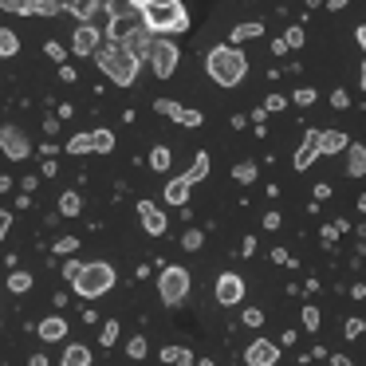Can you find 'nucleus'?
Instances as JSON below:
<instances>
[{
    "mask_svg": "<svg viewBox=\"0 0 366 366\" xmlns=\"http://www.w3.org/2000/svg\"><path fill=\"white\" fill-rule=\"evenodd\" d=\"M28 366H48V355H40V350H36V355L28 358Z\"/></svg>",
    "mask_w": 366,
    "mask_h": 366,
    "instance_id": "obj_53",
    "label": "nucleus"
},
{
    "mask_svg": "<svg viewBox=\"0 0 366 366\" xmlns=\"http://www.w3.org/2000/svg\"><path fill=\"white\" fill-rule=\"evenodd\" d=\"M292 103H295V107H311V103H315V91H311V87L292 91Z\"/></svg>",
    "mask_w": 366,
    "mask_h": 366,
    "instance_id": "obj_42",
    "label": "nucleus"
},
{
    "mask_svg": "<svg viewBox=\"0 0 366 366\" xmlns=\"http://www.w3.org/2000/svg\"><path fill=\"white\" fill-rule=\"evenodd\" d=\"M67 154H91V134H75L67 142Z\"/></svg>",
    "mask_w": 366,
    "mask_h": 366,
    "instance_id": "obj_35",
    "label": "nucleus"
},
{
    "mask_svg": "<svg viewBox=\"0 0 366 366\" xmlns=\"http://www.w3.org/2000/svg\"><path fill=\"white\" fill-rule=\"evenodd\" d=\"M189 189H193V185H185L182 177H174V182H166V185H162V201H166V205L185 209V201H189Z\"/></svg>",
    "mask_w": 366,
    "mask_h": 366,
    "instance_id": "obj_16",
    "label": "nucleus"
},
{
    "mask_svg": "<svg viewBox=\"0 0 366 366\" xmlns=\"http://www.w3.org/2000/svg\"><path fill=\"white\" fill-rule=\"evenodd\" d=\"M287 51H292V48H287L284 36H280V40H272V56H287Z\"/></svg>",
    "mask_w": 366,
    "mask_h": 366,
    "instance_id": "obj_48",
    "label": "nucleus"
},
{
    "mask_svg": "<svg viewBox=\"0 0 366 366\" xmlns=\"http://www.w3.org/2000/svg\"><path fill=\"white\" fill-rule=\"evenodd\" d=\"M158 295H162V303L166 307H182L185 300H189V272L185 268H162V276H158Z\"/></svg>",
    "mask_w": 366,
    "mask_h": 366,
    "instance_id": "obj_6",
    "label": "nucleus"
},
{
    "mask_svg": "<svg viewBox=\"0 0 366 366\" xmlns=\"http://www.w3.org/2000/svg\"><path fill=\"white\" fill-rule=\"evenodd\" d=\"M99 4H103V0H71V4H67V12H71L79 24H87V20L99 12Z\"/></svg>",
    "mask_w": 366,
    "mask_h": 366,
    "instance_id": "obj_23",
    "label": "nucleus"
},
{
    "mask_svg": "<svg viewBox=\"0 0 366 366\" xmlns=\"http://www.w3.org/2000/svg\"><path fill=\"white\" fill-rule=\"evenodd\" d=\"M355 44L366 51V24H358V28H355Z\"/></svg>",
    "mask_w": 366,
    "mask_h": 366,
    "instance_id": "obj_52",
    "label": "nucleus"
},
{
    "mask_svg": "<svg viewBox=\"0 0 366 366\" xmlns=\"http://www.w3.org/2000/svg\"><path fill=\"white\" fill-rule=\"evenodd\" d=\"M12 229V213H0V244H4V237H9Z\"/></svg>",
    "mask_w": 366,
    "mask_h": 366,
    "instance_id": "obj_46",
    "label": "nucleus"
},
{
    "mask_svg": "<svg viewBox=\"0 0 366 366\" xmlns=\"http://www.w3.org/2000/svg\"><path fill=\"white\" fill-rule=\"evenodd\" d=\"M327 9H331V12L335 9H347V0H327Z\"/></svg>",
    "mask_w": 366,
    "mask_h": 366,
    "instance_id": "obj_58",
    "label": "nucleus"
},
{
    "mask_svg": "<svg viewBox=\"0 0 366 366\" xmlns=\"http://www.w3.org/2000/svg\"><path fill=\"white\" fill-rule=\"evenodd\" d=\"M114 150V134L107 127H99V130H91V154H111Z\"/></svg>",
    "mask_w": 366,
    "mask_h": 366,
    "instance_id": "obj_24",
    "label": "nucleus"
},
{
    "mask_svg": "<svg viewBox=\"0 0 366 366\" xmlns=\"http://www.w3.org/2000/svg\"><path fill=\"white\" fill-rule=\"evenodd\" d=\"M28 287H32V276H28V272H12L9 276V292H28Z\"/></svg>",
    "mask_w": 366,
    "mask_h": 366,
    "instance_id": "obj_33",
    "label": "nucleus"
},
{
    "mask_svg": "<svg viewBox=\"0 0 366 366\" xmlns=\"http://www.w3.org/2000/svg\"><path fill=\"white\" fill-rule=\"evenodd\" d=\"M79 272H83V264L67 256V264H64V280H67V284H75V280H79Z\"/></svg>",
    "mask_w": 366,
    "mask_h": 366,
    "instance_id": "obj_43",
    "label": "nucleus"
},
{
    "mask_svg": "<svg viewBox=\"0 0 366 366\" xmlns=\"http://www.w3.org/2000/svg\"><path fill=\"white\" fill-rule=\"evenodd\" d=\"M83 213V197L75 189H67L64 197H59V217H79Z\"/></svg>",
    "mask_w": 366,
    "mask_h": 366,
    "instance_id": "obj_26",
    "label": "nucleus"
},
{
    "mask_svg": "<svg viewBox=\"0 0 366 366\" xmlns=\"http://www.w3.org/2000/svg\"><path fill=\"white\" fill-rule=\"evenodd\" d=\"M36 335H40L44 342H64V339H67V323H64L59 315H48V319H40Z\"/></svg>",
    "mask_w": 366,
    "mask_h": 366,
    "instance_id": "obj_15",
    "label": "nucleus"
},
{
    "mask_svg": "<svg viewBox=\"0 0 366 366\" xmlns=\"http://www.w3.org/2000/svg\"><path fill=\"white\" fill-rule=\"evenodd\" d=\"M134 4H142V9H146V4H150V0H134Z\"/></svg>",
    "mask_w": 366,
    "mask_h": 366,
    "instance_id": "obj_61",
    "label": "nucleus"
},
{
    "mask_svg": "<svg viewBox=\"0 0 366 366\" xmlns=\"http://www.w3.org/2000/svg\"><path fill=\"white\" fill-rule=\"evenodd\" d=\"M350 138L342 134V130H319V158L323 154H347Z\"/></svg>",
    "mask_w": 366,
    "mask_h": 366,
    "instance_id": "obj_14",
    "label": "nucleus"
},
{
    "mask_svg": "<svg viewBox=\"0 0 366 366\" xmlns=\"http://www.w3.org/2000/svg\"><path fill=\"white\" fill-rule=\"evenodd\" d=\"M162 362L166 366H197V358L185 347H162Z\"/></svg>",
    "mask_w": 366,
    "mask_h": 366,
    "instance_id": "obj_20",
    "label": "nucleus"
},
{
    "mask_svg": "<svg viewBox=\"0 0 366 366\" xmlns=\"http://www.w3.org/2000/svg\"><path fill=\"white\" fill-rule=\"evenodd\" d=\"M138 221H142V229L150 232V237H166V213H162V205L138 201Z\"/></svg>",
    "mask_w": 366,
    "mask_h": 366,
    "instance_id": "obj_12",
    "label": "nucleus"
},
{
    "mask_svg": "<svg viewBox=\"0 0 366 366\" xmlns=\"http://www.w3.org/2000/svg\"><path fill=\"white\" fill-rule=\"evenodd\" d=\"M256 174H260L256 162H237V166H232V182H240V185H252Z\"/></svg>",
    "mask_w": 366,
    "mask_h": 366,
    "instance_id": "obj_27",
    "label": "nucleus"
},
{
    "mask_svg": "<svg viewBox=\"0 0 366 366\" xmlns=\"http://www.w3.org/2000/svg\"><path fill=\"white\" fill-rule=\"evenodd\" d=\"M119 339H122V327H119V319H107V323L99 327V342H103V347H114Z\"/></svg>",
    "mask_w": 366,
    "mask_h": 366,
    "instance_id": "obj_28",
    "label": "nucleus"
},
{
    "mask_svg": "<svg viewBox=\"0 0 366 366\" xmlns=\"http://www.w3.org/2000/svg\"><path fill=\"white\" fill-rule=\"evenodd\" d=\"M362 331H366V323H362V319H358V315H350L347 323H342V335H347V339H358V335H362Z\"/></svg>",
    "mask_w": 366,
    "mask_h": 366,
    "instance_id": "obj_36",
    "label": "nucleus"
},
{
    "mask_svg": "<svg viewBox=\"0 0 366 366\" xmlns=\"http://www.w3.org/2000/svg\"><path fill=\"white\" fill-rule=\"evenodd\" d=\"M205 177H209V154H197V158H193V166L182 174V182L185 185H197V182H205Z\"/></svg>",
    "mask_w": 366,
    "mask_h": 366,
    "instance_id": "obj_22",
    "label": "nucleus"
},
{
    "mask_svg": "<svg viewBox=\"0 0 366 366\" xmlns=\"http://www.w3.org/2000/svg\"><path fill=\"white\" fill-rule=\"evenodd\" d=\"M331 366H355V362H350L347 355H331Z\"/></svg>",
    "mask_w": 366,
    "mask_h": 366,
    "instance_id": "obj_55",
    "label": "nucleus"
},
{
    "mask_svg": "<svg viewBox=\"0 0 366 366\" xmlns=\"http://www.w3.org/2000/svg\"><path fill=\"white\" fill-rule=\"evenodd\" d=\"M272 260H276V264H287V268H292V264H295L292 256L284 252V248H272Z\"/></svg>",
    "mask_w": 366,
    "mask_h": 366,
    "instance_id": "obj_47",
    "label": "nucleus"
},
{
    "mask_svg": "<svg viewBox=\"0 0 366 366\" xmlns=\"http://www.w3.org/2000/svg\"><path fill=\"white\" fill-rule=\"evenodd\" d=\"M327 197H331V182H319L315 185V201H327Z\"/></svg>",
    "mask_w": 366,
    "mask_h": 366,
    "instance_id": "obj_51",
    "label": "nucleus"
},
{
    "mask_svg": "<svg viewBox=\"0 0 366 366\" xmlns=\"http://www.w3.org/2000/svg\"><path fill=\"white\" fill-rule=\"evenodd\" d=\"M146 59H150V71L158 79H169L177 71V64H182V51H177V44L169 36H154L150 48H146Z\"/></svg>",
    "mask_w": 366,
    "mask_h": 366,
    "instance_id": "obj_5",
    "label": "nucleus"
},
{
    "mask_svg": "<svg viewBox=\"0 0 366 366\" xmlns=\"http://www.w3.org/2000/svg\"><path fill=\"white\" fill-rule=\"evenodd\" d=\"M315 158H319V130H307V134H303V146L295 150V158H292V166L303 174V169L315 166Z\"/></svg>",
    "mask_w": 366,
    "mask_h": 366,
    "instance_id": "obj_13",
    "label": "nucleus"
},
{
    "mask_svg": "<svg viewBox=\"0 0 366 366\" xmlns=\"http://www.w3.org/2000/svg\"><path fill=\"white\" fill-rule=\"evenodd\" d=\"M169 162H174V154H169V146H154L150 150V169H158V174H166Z\"/></svg>",
    "mask_w": 366,
    "mask_h": 366,
    "instance_id": "obj_30",
    "label": "nucleus"
},
{
    "mask_svg": "<svg viewBox=\"0 0 366 366\" xmlns=\"http://www.w3.org/2000/svg\"><path fill=\"white\" fill-rule=\"evenodd\" d=\"M127 355H130V358H146V339H142V335L127 339Z\"/></svg>",
    "mask_w": 366,
    "mask_h": 366,
    "instance_id": "obj_38",
    "label": "nucleus"
},
{
    "mask_svg": "<svg viewBox=\"0 0 366 366\" xmlns=\"http://www.w3.org/2000/svg\"><path fill=\"white\" fill-rule=\"evenodd\" d=\"M12 189V177H0V193H9Z\"/></svg>",
    "mask_w": 366,
    "mask_h": 366,
    "instance_id": "obj_59",
    "label": "nucleus"
},
{
    "mask_svg": "<svg viewBox=\"0 0 366 366\" xmlns=\"http://www.w3.org/2000/svg\"><path fill=\"white\" fill-rule=\"evenodd\" d=\"M319 323H323V319H319V307H315V303H307V307H303V331L315 335V331H319Z\"/></svg>",
    "mask_w": 366,
    "mask_h": 366,
    "instance_id": "obj_31",
    "label": "nucleus"
},
{
    "mask_svg": "<svg viewBox=\"0 0 366 366\" xmlns=\"http://www.w3.org/2000/svg\"><path fill=\"white\" fill-rule=\"evenodd\" d=\"M150 40H154V36L146 32V28H138V32H134V36H130V40H127V48L134 51L138 59H146V48H150Z\"/></svg>",
    "mask_w": 366,
    "mask_h": 366,
    "instance_id": "obj_29",
    "label": "nucleus"
},
{
    "mask_svg": "<svg viewBox=\"0 0 366 366\" xmlns=\"http://www.w3.org/2000/svg\"><path fill=\"white\" fill-rule=\"evenodd\" d=\"M20 56V36L12 28H0V59H12Z\"/></svg>",
    "mask_w": 366,
    "mask_h": 366,
    "instance_id": "obj_25",
    "label": "nucleus"
},
{
    "mask_svg": "<svg viewBox=\"0 0 366 366\" xmlns=\"http://www.w3.org/2000/svg\"><path fill=\"white\" fill-rule=\"evenodd\" d=\"M95 64H99V71H103L107 79L114 83V87H134V79H138V67H142V59H138L134 51L127 48V44H114V40H107L103 48L95 51Z\"/></svg>",
    "mask_w": 366,
    "mask_h": 366,
    "instance_id": "obj_2",
    "label": "nucleus"
},
{
    "mask_svg": "<svg viewBox=\"0 0 366 366\" xmlns=\"http://www.w3.org/2000/svg\"><path fill=\"white\" fill-rule=\"evenodd\" d=\"M154 111L158 114H166V119H174L177 127H185V130H193V127H201V111H193V107H182V103H174V99H158L154 103Z\"/></svg>",
    "mask_w": 366,
    "mask_h": 366,
    "instance_id": "obj_9",
    "label": "nucleus"
},
{
    "mask_svg": "<svg viewBox=\"0 0 366 366\" xmlns=\"http://www.w3.org/2000/svg\"><path fill=\"white\" fill-rule=\"evenodd\" d=\"M350 295H355V300H366V284H355V287H350Z\"/></svg>",
    "mask_w": 366,
    "mask_h": 366,
    "instance_id": "obj_56",
    "label": "nucleus"
},
{
    "mask_svg": "<svg viewBox=\"0 0 366 366\" xmlns=\"http://www.w3.org/2000/svg\"><path fill=\"white\" fill-rule=\"evenodd\" d=\"M114 268L107 260H91V264H83V272H79V280L71 284V292L75 295H83V300H99V295H107L114 287Z\"/></svg>",
    "mask_w": 366,
    "mask_h": 366,
    "instance_id": "obj_4",
    "label": "nucleus"
},
{
    "mask_svg": "<svg viewBox=\"0 0 366 366\" xmlns=\"http://www.w3.org/2000/svg\"><path fill=\"white\" fill-rule=\"evenodd\" d=\"M264 229H268V232H276V229H280V213H276V209H272V213L264 217Z\"/></svg>",
    "mask_w": 366,
    "mask_h": 366,
    "instance_id": "obj_49",
    "label": "nucleus"
},
{
    "mask_svg": "<svg viewBox=\"0 0 366 366\" xmlns=\"http://www.w3.org/2000/svg\"><path fill=\"white\" fill-rule=\"evenodd\" d=\"M331 107H335V111H347V107H350V95L335 87V91H331Z\"/></svg>",
    "mask_w": 366,
    "mask_h": 366,
    "instance_id": "obj_44",
    "label": "nucleus"
},
{
    "mask_svg": "<svg viewBox=\"0 0 366 366\" xmlns=\"http://www.w3.org/2000/svg\"><path fill=\"white\" fill-rule=\"evenodd\" d=\"M335 232H339L335 224H323V244H331V240H335Z\"/></svg>",
    "mask_w": 366,
    "mask_h": 366,
    "instance_id": "obj_54",
    "label": "nucleus"
},
{
    "mask_svg": "<svg viewBox=\"0 0 366 366\" xmlns=\"http://www.w3.org/2000/svg\"><path fill=\"white\" fill-rule=\"evenodd\" d=\"M358 209H362V213H366V193H362V197H358Z\"/></svg>",
    "mask_w": 366,
    "mask_h": 366,
    "instance_id": "obj_60",
    "label": "nucleus"
},
{
    "mask_svg": "<svg viewBox=\"0 0 366 366\" xmlns=\"http://www.w3.org/2000/svg\"><path fill=\"white\" fill-rule=\"evenodd\" d=\"M240 323H244V327H260L264 323V311L260 307H244V311H240Z\"/></svg>",
    "mask_w": 366,
    "mask_h": 366,
    "instance_id": "obj_37",
    "label": "nucleus"
},
{
    "mask_svg": "<svg viewBox=\"0 0 366 366\" xmlns=\"http://www.w3.org/2000/svg\"><path fill=\"white\" fill-rule=\"evenodd\" d=\"M201 244H205V232H201V229H189V232L182 237V248H185V252H197Z\"/></svg>",
    "mask_w": 366,
    "mask_h": 366,
    "instance_id": "obj_32",
    "label": "nucleus"
},
{
    "mask_svg": "<svg viewBox=\"0 0 366 366\" xmlns=\"http://www.w3.org/2000/svg\"><path fill=\"white\" fill-rule=\"evenodd\" d=\"M276 362H280V342L252 339L244 347V366H276Z\"/></svg>",
    "mask_w": 366,
    "mask_h": 366,
    "instance_id": "obj_11",
    "label": "nucleus"
},
{
    "mask_svg": "<svg viewBox=\"0 0 366 366\" xmlns=\"http://www.w3.org/2000/svg\"><path fill=\"white\" fill-rule=\"evenodd\" d=\"M284 40H287V48H303V28H287Z\"/></svg>",
    "mask_w": 366,
    "mask_h": 366,
    "instance_id": "obj_45",
    "label": "nucleus"
},
{
    "mask_svg": "<svg viewBox=\"0 0 366 366\" xmlns=\"http://www.w3.org/2000/svg\"><path fill=\"white\" fill-rule=\"evenodd\" d=\"M142 24L150 36H182L189 28L185 0H150L142 9Z\"/></svg>",
    "mask_w": 366,
    "mask_h": 366,
    "instance_id": "obj_3",
    "label": "nucleus"
},
{
    "mask_svg": "<svg viewBox=\"0 0 366 366\" xmlns=\"http://www.w3.org/2000/svg\"><path fill=\"white\" fill-rule=\"evenodd\" d=\"M107 16L111 20H119V16L142 20V4H134V0H107Z\"/></svg>",
    "mask_w": 366,
    "mask_h": 366,
    "instance_id": "obj_17",
    "label": "nucleus"
},
{
    "mask_svg": "<svg viewBox=\"0 0 366 366\" xmlns=\"http://www.w3.org/2000/svg\"><path fill=\"white\" fill-rule=\"evenodd\" d=\"M59 79H64V83H75V67H71V64H59Z\"/></svg>",
    "mask_w": 366,
    "mask_h": 366,
    "instance_id": "obj_50",
    "label": "nucleus"
},
{
    "mask_svg": "<svg viewBox=\"0 0 366 366\" xmlns=\"http://www.w3.org/2000/svg\"><path fill=\"white\" fill-rule=\"evenodd\" d=\"M44 51H48V59H56V64H64V59H67V48H64V44H56V40L44 44Z\"/></svg>",
    "mask_w": 366,
    "mask_h": 366,
    "instance_id": "obj_41",
    "label": "nucleus"
},
{
    "mask_svg": "<svg viewBox=\"0 0 366 366\" xmlns=\"http://www.w3.org/2000/svg\"><path fill=\"white\" fill-rule=\"evenodd\" d=\"M28 4L32 0H0V12H20V16H28Z\"/></svg>",
    "mask_w": 366,
    "mask_h": 366,
    "instance_id": "obj_39",
    "label": "nucleus"
},
{
    "mask_svg": "<svg viewBox=\"0 0 366 366\" xmlns=\"http://www.w3.org/2000/svg\"><path fill=\"white\" fill-rule=\"evenodd\" d=\"M244 280L237 276V272H221L213 284V300L221 303V307H240V300H244Z\"/></svg>",
    "mask_w": 366,
    "mask_h": 366,
    "instance_id": "obj_8",
    "label": "nucleus"
},
{
    "mask_svg": "<svg viewBox=\"0 0 366 366\" xmlns=\"http://www.w3.org/2000/svg\"><path fill=\"white\" fill-rule=\"evenodd\" d=\"M358 87L366 91V59H362V67H358Z\"/></svg>",
    "mask_w": 366,
    "mask_h": 366,
    "instance_id": "obj_57",
    "label": "nucleus"
},
{
    "mask_svg": "<svg viewBox=\"0 0 366 366\" xmlns=\"http://www.w3.org/2000/svg\"><path fill=\"white\" fill-rule=\"evenodd\" d=\"M75 248H79V240H75V237H59L51 252H56V256H75Z\"/></svg>",
    "mask_w": 366,
    "mask_h": 366,
    "instance_id": "obj_34",
    "label": "nucleus"
},
{
    "mask_svg": "<svg viewBox=\"0 0 366 366\" xmlns=\"http://www.w3.org/2000/svg\"><path fill=\"white\" fill-rule=\"evenodd\" d=\"M287 103H292L287 95H268V99H264V111H268V114H276V111H284Z\"/></svg>",
    "mask_w": 366,
    "mask_h": 366,
    "instance_id": "obj_40",
    "label": "nucleus"
},
{
    "mask_svg": "<svg viewBox=\"0 0 366 366\" xmlns=\"http://www.w3.org/2000/svg\"><path fill=\"white\" fill-rule=\"evenodd\" d=\"M91 362H95L91 347H83V342H67L64 347V366H91Z\"/></svg>",
    "mask_w": 366,
    "mask_h": 366,
    "instance_id": "obj_18",
    "label": "nucleus"
},
{
    "mask_svg": "<svg viewBox=\"0 0 366 366\" xmlns=\"http://www.w3.org/2000/svg\"><path fill=\"white\" fill-rule=\"evenodd\" d=\"M205 71H209V79L217 83V87H240L244 83V75H248V56L237 48V44H217V48H209V56H205Z\"/></svg>",
    "mask_w": 366,
    "mask_h": 366,
    "instance_id": "obj_1",
    "label": "nucleus"
},
{
    "mask_svg": "<svg viewBox=\"0 0 366 366\" xmlns=\"http://www.w3.org/2000/svg\"><path fill=\"white\" fill-rule=\"evenodd\" d=\"M347 174L350 177H366V146H358V142L347 146Z\"/></svg>",
    "mask_w": 366,
    "mask_h": 366,
    "instance_id": "obj_19",
    "label": "nucleus"
},
{
    "mask_svg": "<svg viewBox=\"0 0 366 366\" xmlns=\"http://www.w3.org/2000/svg\"><path fill=\"white\" fill-rule=\"evenodd\" d=\"M99 48H103V32H99V28L91 24V20H87V24H79V28L71 32V51H75L79 59L95 56Z\"/></svg>",
    "mask_w": 366,
    "mask_h": 366,
    "instance_id": "obj_10",
    "label": "nucleus"
},
{
    "mask_svg": "<svg viewBox=\"0 0 366 366\" xmlns=\"http://www.w3.org/2000/svg\"><path fill=\"white\" fill-rule=\"evenodd\" d=\"M0 154L9 162H24V158H32L36 150H32V138H28L16 122H4V127H0Z\"/></svg>",
    "mask_w": 366,
    "mask_h": 366,
    "instance_id": "obj_7",
    "label": "nucleus"
},
{
    "mask_svg": "<svg viewBox=\"0 0 366 366\" xmlns=\"http://www.w3.org/2000/svg\"><path fill=\"white\" fill-rule=\"evenodd\" d=\"M256 36H264V24H256V20H248V24H237L229 28V44H244V40H256Z\"/></svg>",
    "mask_w": 366,
    "mask_h": 366,
    "instance_id": "obj_21",
    "label": "nucleus"
}]
</instances>
